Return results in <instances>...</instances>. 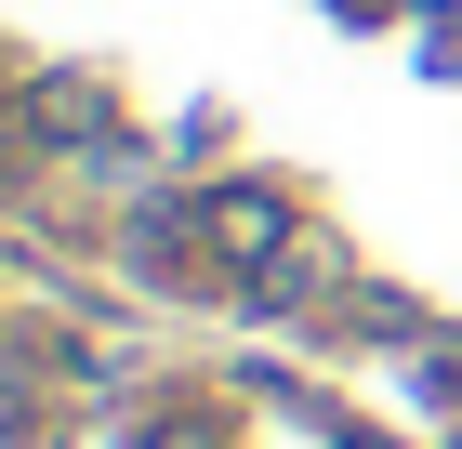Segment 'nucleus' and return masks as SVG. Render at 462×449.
I'll return each instance as SVG.
<instances>
[{
  "label": "nucleus",
  "mask_w": 462,
  "mask_h": 449,
  "mask_svg": "<svg viewBox=\"0 0 462 449\" xmlns=\"http://www.w3.org/2000/svg\"><path fill=\"white\" fill-rule=\"evenodd\" d=\"M199 225H212V251H225V265H251V277H264L291 239H304V225H291V199H264V185H225V199H199Z\"/></svg>",
  "instance_id": "1"
}]
</instances>
